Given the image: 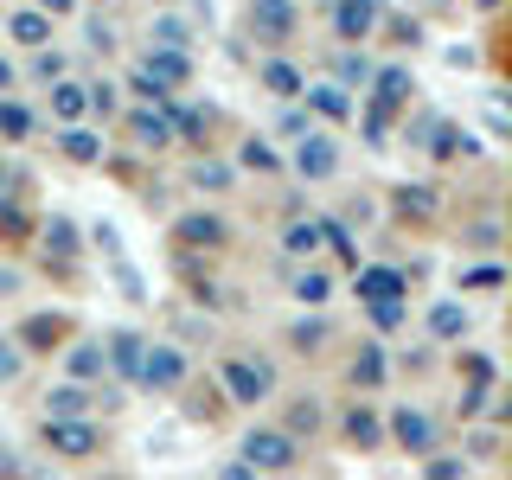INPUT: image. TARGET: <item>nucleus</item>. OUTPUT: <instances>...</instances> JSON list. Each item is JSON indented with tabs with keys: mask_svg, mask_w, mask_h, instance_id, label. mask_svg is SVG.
<instances>
[{
	"mask_svg": "<svg viewBox=\"0 0 512 480\" xmlns=\"http://www.w3.org/2000/svg\"><path fill=\"white\" fill-rule=\"evenodd\" d=\"M474 7H487V13H493V7H500V0H474Z\"/></svg>",
	"mask_w": 512,
	"mask_h": 480,
	"instance_id": "13d9d810",
	"label": "nucleus"
},
{
	"mask_svg": "<svg viewBox=\"0 0 512 480\" xmlns=\"http://www.w3.org/2000/svg\"><path fill=\"white\" fill-rule=\"evenodd\" d=\"M128 141H135V148H173L167 109H135V116H128Z\"/></svg>",
	"mask_w": 512,
	"mask_h": 480,
	"instance_id": "9d476101",
	"label": "nucleus"
},
{
	"mask_svg": "<svg viewBox=\"0 0 512 480\" xmlns=\"http://www.w3.org/2000/svg\"><path fill=\"white\" fill-rule=\"evenodd\" d=\"M314 429H320V404L308 397V404H295V410H288V429H282V436L295 442V436H314Z\"/></svg>",
	"mask_w": 512,
	"mask_h": 480,
	"instance_id": "72a5a7b5",
	"label": "nucleus"
},
{
	"mask_svg": "<svg viewBox=\"0 0 512 480\" xmlns=\"http://www.w3.org/2000/svg\"><path fill=\"white\" fill-rule=\"evenodd\" d=\"M282 135L301 141V135H308V116H295V109H288V116H282Z\"/></svg>",
	"mask_w": 512,
	"mask_h": 480,
	"instance_id": "3c124183",
	"label": "nucleus"
},
{
	"mask_svg": "<svg viewBox=\"0 0 512 480\" xmlns=\"http://www.w3.org/2000/svg\"><path fill=\"white\" fill-rule=\"evenodd\" d=\"M256 84H263L269 96H282V103H295V96H301V90H308V77H301V71H295V64H288V58H269V64H263V71H256Z\"/></svg>",
	"mask_w": 512,
	"mask_h": 480,
	"instance_id": "2eb2a0df",
	"label": "nucleus"
},
{
	"mask_svg": "<svg viewBox=\"0 0 512 480\" xmlns=\"http://www.w3.org/2000/svg\"><path fill=\"white\" fill-rule=\"evenodd\" d=\"M45 448H52V455L84 461V455H96V448H103V436H96L90 423H45Z\"/></svg>",
	"mask_w": 512,
	"mask_h": 480,
	"instance_id": "1a4fd4ad",
	"label": "nucleus"
},
{
	"mask_svg": "<svg viewBox=\"0 0 512 480\" xmlns=\"http://www.w3.org/2000/svg\"><path fill=\"white\" fill-rule=\"evenodd\" d=\"M218 480H263V474H250V468H244V461H231V468H224Z\"/></svg>",
	"mask_w": 512,
	"mask_h": 480,
	"instance_id": "5fc2aeb1",
	"label": "nucleus"
},
{
	"mask_svg": "<svg viewBox=\"0 0 512 480\" xmlns=\"http://www.w3.org/2000/svg\"><path fill=\"white\" fill-rule=\"evenodd\" d=\"M39 250H45V256H58V263H71V256H77V224H71V218H45Z\"/></svg>",
	"mask_w": 512,
	"mask_h": 480,
	"instance_id": "412c9836",
	"label": "nucleus"
},
{
	"mask_svg": "<svg viewBox=\"0 0 512 480\" xmlns=\"http://www.w3.org/2000/svg\"><path fill=\"white\" fill-rule=\"evenodd\" d=\"M244 468H250V474H282V468H295V442H288L282 429H250V436H244Z\"/></svg>",
	"mask_w": 512,
	"mask_h": 480,
	"instance_id": "f03ea898",
	"label": "nucleus"
},
{
	"mask_svg": "<svg viewBox=\"0 0 512 480\" xmlns=\"http://www.w3.org/2000/svg\"><path fill=\"white\" fill-rule=\"evenodd\" d=\"M372 26H378V0H340L333 7V39L346 45H359V39H372Z\"/></svg>",
	"mask_w": 512,
	"mask_h": 480,
	"instance_id": "423d86ee",
	"label": "nucleus"
},
{
	"mask_svg": "<svg viewBox=\"0 0 512 480\" xmlns=\"http://www.w3.org/2000/svg\"><path fill=\"white\" fill-rule=\"evenodd\" d=\"M58 333H64V320H58V314H32L26 327H20V340H58Z\"/></svg>",
	"mask_w": 512,
	"mask_h": 480,
	"instance_id": "58836bf2",
	"label": "nucleus"
},
{
	"mask_svg": "<svg viewBox=\"0 0 512 480\" xmlns=\"http://www.w3.org/2000/svg\"><path fill=\"white\" fill-rule=\"evenodd\" d=\"M141 384H148V391H180L186 384V359L173 346H148L141 352V372H135Z\"/></svg>",
	"mask_w": 512,
	"mask_h": 480,
	"instance_id": "39448f33",
	"label": "nucleus"
},
{
	"mask_svg": "<svg viewBox=\"0 0 512 480\" xmlns=\"http://www.w3.org/2000/svg\"><path fill=\"white\" fill-rule=\"evenodd\" d=\"M0 295H20V269H7V263H0Z\"/></svg>",
	"mask_w": 512,
	"mask_h": 480,
	"instance_id": "864d4df0",
	"label": "nucleus"
},
{
	"mask_svg": "<svg viewBox=\"0 0 512 480\" xmlns=\"http://www.w3.org/2000/svg\"><path fill=\"white\" fill-rule=\"evenodd\" d=\"M52 116H58L64 128H77V122H84V116H90L84 84H58V90H52Z\"/></svg>",
	"mask_w": 512,
	"mask_h": 480,
	"instance_id": "a878e982",
	"label": "nucleus"
},
{
	"mask_svg": "<svg viewBox=\"0 0 512 480\" xmlns=\"http://www.w3.org/2000/svg\"><path fill=\"white\" fill-rule=\"evenodd\" d=\"M282 250H288V256H314V250H320V224H314V218L288 224V231H282Z\"/></svg>",
	"mask_w": 512,
	"mask_h": 480,
	"instance_id": "cd10ccee",
	"label": "nucleus"
},
{
	"mask_svg": "<svg viewBox=\"0 0 512 480\" xmlns=\"http://www.w3.org/2000/svg\"><path fill=\"white\" fill-rule=\"evenodd\" d=\"M58 148H64V160H77V167H96V160H103V141H96L90 128H64Z\"/></svg>",
	"mask_w": 512,
	"mask_h": 480,
	"instance_id": "b1692460",
	"label": "nucleus"
},
{
	"mask_svg": "<svg viewBox=\"0 0 512 480\" xmlns=\"http://www.w3.org/2000/svg\"><path fill=\"white\" fill-rule=\"evenodd\" d=\"M429 333H436V340H461V333H468V308H461V301H436V308H429Z\"/></svg>",
	"mask_w": 512,
	"mask_h": 480,
	"instance_id": "393cba45",
	"label": "nucleus"
},
{
	"mask_svg": "<svg viewBox=\"0 0 512 480\" xmlns=\"http://www.w3.org/2000/svg\"><path fill=\"white\" fill-rule=\"evenodd\" d=\"M352 384H365V391L384 384V352L378 346H359V359H352Z\"/></svg>",
	"mask_w": 512,
	"mask_h": 480,
	"instance_id": "c85d7f7f",
	"label": "nucleus"
},
{
	"mask_svg": "<svg viewBox=\"0 0 512 480\" xmlns=\"http://www.w3.org/2000/svg\"><path fill=\"white\" fill-rule=\"evenodd\" d=\"M192 186H212V192H224V186H231V167H218V160H199V167H192Z\"/></svg>",
	"mask_w": 512,
	"mask_h": 480,
	"instance_id": "ea45409f",
	"label": "nucleus"
},
{
	"mask_svg": "<svg viewBox=\"0 0 512 480\" xmlns=\"http://www.w3.org/2000/svg\"><path fill=\"white\" fill-rule=\"evenodd\" d=\"M429 135H436V141H429V154H436V160H455V154H480V141L468 135V128H455V122H436Z\"/></svg>",
	"mask_w": 512,
	"mask_h": 480,
	"instance_id": "aec40b11",
	"label": "nucleus"
},
{
	"mask_svg": "<svg viewBox=\"0 0 512 480\" xmlns=\"http://www.w3.org/2000/svg\"><path fill=\"white\" fill-rule=\"evenodd\" d=\"M218 378H224V397H231V404H263V397L276 391V365L269 359H224Z\"/></svg>",
	"mask_w": 512,
	"mask_h": 480,
	"instance_id": "f257e3e1",
	"label": "nucleus"
},
{
	"mask_svg": "<svg viewBox=\"0 0 512 480\" xmlns=\"http://www.w3.org/2000/svg\"><path fill=\"white\" fill-rule=\"evenodd\" d=\"M0 186H7V167H0Z\"/></svg>",
	"mask_w": 512,
	"mask_h": 480,
	"instance_id": "bf43d9fd",
	"label": "nucleus"
},
{
	"mask_svg": "<svg viewBox=\"0 0 512 480\" xmlns=\"http://www.w3.org/2000/svg\"><path fill=\"white\" fill-rule=\"evenodd\" d=\"M295 26H301L295 0H250V32L263 45H288V39H295Z\"/></svg>",
	"mask_w": 512,
	"mask_h": 480,
	"instance_id": "7ed1b4c3",
	"label": "nucleus"
},
{
	"mask_svg": "<svg viewBox=\"0 0 512 480\" xmlns=\"http://www.w3.org/2000/svg\"><path fill=\"white\" fill-rule=\"evenodd\" d=\"M372 320H378V327H397V320H404V301H384V308H372Z\"/></svg>",
	"mask_w": 512,
	"mask_h": 480,
	"instance_id": "09e8293b",
	"label": "nucleus"
},
{
	"mask_svg": "<svg viewBox=\"0 0 512 480\" xmlns=\"http://www.w3.org/2000/svg\"><path fill=\"white\" fill-rule=\"evenodd\" d=\"M295 173H301V180H333V173H340V148H333V135L308 128V135L295 141Z\"/></svg>",
	"mask_w": 512,
	"mask_h": 480,
	"instance_id": "20e7f679",
	"label": "nucleus"
},
{
	"mask_svg": "<svg viewBox=\"0 0 512 480\" xmlns=\"http://www.w3.org/2000/svg\"><path fill=\"white\" fill-rule=\"evenodd\" d=\"M90 45H96V52H116V26H109L103 13H96V20H90Z\"/></svg>",
	"mask_w": 512,
	"mask_h": 480,
	"instance_id": "c03bdc74",
	"label": "nucleus"
},
{
	"mask_svg": "<svg viewBox=\"0 0 512 480\" xmlns=\"http://www.w3.org/2000/svg\"><path fill=\"white\" fill-rule=\"evenodd\" d=\"M365 135H372V148H391V141H384V135H391V116L372 109V103H365Z\"/></svg>",
	"mask_w": 512,
	"mask_h": 480,
	"instance_id": "a19ab883",
	"label": "nucleus"
},
{
	"mask_svg": "<svg viewBox=\"0 0 512 480\" xmlns=\"http://www.w3.org/2000/svg\"><path fill=\"white\" fill-rule=\"evenodd\" d=\"M96 372H103V346H96V340H77L71 346V378H96Z\"/></svg>",
	"mask_w": 512,
	"mask_h": 480,
	"instance_id": "2f4dec72",
	"label": "nucleus"
},
{
	"mask_svg": "<svg viewBox=\"0 0 512 480\" xmlns=\"http://www.w3.org/2000/svg\"><path fill=\"white\" fill-rule=\"evenodd\" d=\"M0 135H7V141H26L32 135V109L26 103H0Z\"/></svg>",
	"mask_w": 512,
	"mask_h": 480,
	"instance_id": "7c9ffc66",
	"label": "nucleus"
},
{
	"mask_svg": "<svg viewBox=\"0 0 512 480\" xmlns=\"http://www.w3.org/2000/svg\"><path fill=\"white\" fill-rule=\"evenodd\" d=\"M429 480H461V461L455 455H429Z\"/></svg>",
	"mask_w": 512,
	"mask_h": 480,
	"instance_id": "a18cd8bd",
	"label": "nucleus"
},
{
	"mask_svg": "<svg viewBox=\"0 0 512 480\" xmlns=\"http://www.w3.org/2000/svg\"><path fill=\"white\" fill-rule=\"evenodd\" d=\"M0 237H26V212H13V205H0Z\"/></svg>",
	"mask_w": 512,
	"mask_h": 480,
	"instance_id": "de8ad7c7",
	"label": "nucleus"
},
{
	"mask_svg": "<svg viewBox=\"0 0 512 480\" xmlns=\"http://www.w3.org/2000/svg\"><path fill=\"white\" fill-rule=\"evenodd\" d=\"M320 340H327V320H301V327L288 333V346H295V352H320Z\"/></svg>",
	"mask_w": 512,
	"mask_h": 480,
	"instance_id": "e433bc0d",
	"label": "nucleus"
},
{
	"mask_svg": "<svg viewBox=\"0 0 512 480\" xmlns=\"http://www.w3.org/2000/svg\"><path fill=\"white\" fill-rule=\"evenodd\" d=\"M391 442L404 448V455H436V423H429L423 410H410V404H404V410L391 416Z\"/></svg>",
	"mask_w": 512,
	"mask_h": 480,
	"instance_id": "0eeeda50",
	"label": "nucleus"
},
{
	"mask_svg": "<svg viewBox=\"0 0 512 480\" xmlns=\"http://www.w3.org/2000/svg\"><path fill=\"white\" fill-rule=\"evenodd\" d=\"M224 218H212V212H186L180 224H173V244L180 250H224Z\"/></svg>",
	"mask_w": 512,
	"mask_h": 480,
	"instance_id": "6e6552de",
	"label": "nucleus"
},
{
	"mask_svg": "<svg viewBox=\"0 0 512 480\" xmlns=\"http://www.w3.org/2000/svg\"><path fill=\"white\" fill-rule=\"evenodd\" d=\"M128 90H135V96H141V103H173V90H160V84H154V77H148V71H141V64H135V71H128Z\"/></svg>",
	"mask_w": 512,
	"mask_h": 480,
	"instance_id": "4c0bfd02",
	"label": "nucleus"
},
{
	"mask_svg": "<svg viewBox=\"0 0 512 480\" xmlns=\"http://www.w3.org/2000/svg\"><path fill=\"white\" fill-rule=\"evenodd\" d=\"M32 77H52V84H58V77H64V58L58 52H32Z\"/></svg>",
	"mask_w": 512,
	"mask_h": 480,
	"instance_id": "79ce46f5",
	"label": "nucleus"
},
{
	"mask_svg": "<svg viewBox=\"0 0 512 480\" xmlns=\"http://www.w3.org/2000/svg\"><path fill=\"white\" fill-rule=\"evenodd\" d=\"M301 96H308V103H314V109H320L327 122H346V116H352V96H346L340 84H308Z\"/></svg>",
	"mask_w": 512,
	"mask_h": 480,
	"instance_id": "5701e85b",
	"label": "nucleus"
},
{
	"mask_svg": "<svg viewBox=\"0 0 512 480\" xmlns=\"http://www.w3.org/2000/svg\"><path fill=\"white\" fill-rule=\"evenodd\" d=\"M397 212H404V218H436V186H423V180H416V186H397Z\"/></svg>",
	"mask_w": 512,
	"mask_h": 480,
	"instance_id": "bb28decb",
	"label": "nucleus"
},
{
	"mask_svg": "<svg viewBox=\"0 0 512 480\" xmlns=\"http://www.w3.org/2000/svg\"><path fill=\"white\" fill-rule=\"evenodd\" d=\"M109 269H116V288H122L128 301H154V295H148V282H141V269L128 263V256H116V263H109Z\"/></svg>",
	"mask_w": 512,
	"mask_h": 480,
	"instance_id": "473e14b6",
	"label": "nucleus"
},
{
	"mask_svg": "<svg viewBox=\"0 0 512 480\" xmlns=\"http://www.w3.org/2000/svg\"><path fill=\"white\" fill-rule=\"evenodd\" d=\"M84 410H90L84 384H58V391H45V423H84Z\"/></svg>",
	"mask_w": 512,
	"mask_h": 480,
	"instance_id": "ddd939ff",
	"label": "nucleus"
},
{
	"mask_svg": "<svg viewBox=\"0 0 512 480\" xmlns=\"http://www.w3.org/2000/svg\"><path fill=\"white\" fill-rule=\"evenodd\" d=\"M288 295H295L301 308H320V301L333 295V276L327 269H295V276H288Z\"/></svg>",
	"mask_w": 512,
	"mask_h": 480,
	"instance_id": "6ab92c4d",
	"label": "nucleus"
},
{
	"mask_svg": "<svg viewBox=\"0 0 512 480\" xmlns=\"http://www.w3.org/2000/svg\"><path fill=\"white\" fill-rule=\"evenodd\" d=\"M244 167H256V173H276V167H282V154L269 148L263 135H250V141H244Z\"/></svg>",
	"mask_w": 512,
	"mask_h": 480,
	"instance_id": "f704fd0d",
	"label": "nucleus"
},
{
	"mask_svg": "<svg viewBox=\"0 0 512 480\" xmlns=\"http://www.w3.org/2000/svg\"><path fill=\"white\" fill-rule=\"evenodd\" d=\"M333 71H340V90L346 84H372V58H365V52H340V58H333Z\"/></svg>",
	"mask_w": 512,
	"mask_h": 480,
	"instance_id": "c756f323",
	"label": "nucleus"
},
{
	"mask_svg": "<svg viewBox=\"0 0 512 480\" xmlns=\"http://www.w3.org/2000/svg\"><path fill=\"white\" fill-rule=\"evenodd\" d=\"M186 7H192V13H205V20H212V0H186Z\"/></svg>",
	"mask_w": 512,
	"mask_h": 480,
	"instance_id": "4d7b16f0",
	"label": "nucleus"
},
{
	"mask_svg": "<svg viewBox=\"0 0 512 480\" xmlns=\"http://www.w3.org/2000/svg\"><path fill=\"white\" fill-rule=\"evenodd\" d=\"M404 295V276L397 269H359V301H372V308H384V301Z\"/></svg>",
	"mask_w": 512,
	"mask_h": 480,
	"instance_id": "a211bd4d",
	"label": "nucleus"
},
{
	"mask_svg": "<svg viewBox=\"0 0 512 480\" xmlns=\"http://www.w3.org/2000/svg\"><path fill=\"white\" fill-rule=\"evenodd\" d=\"M148 39L160 45V52H192V45H199V32H192V20H180V13H154V20H148Z\"/></svg>",
	"mask_w": 512,
	"mask_h": 480,
	"instance_id": "9b49d317",
	"label": "nucleus"
},
{
	"mask_svg": "<svg viewBox=\"0 0 512 480\" xmlns=\"http://www.w3.org/2000/svg\"><path fill=\"white\" fill-rule=\"evenodd\" d=\"M320 237H327V244H333V250H340V256H346V263H359V244H352V231H346V224H340V218H320Z\"/></svg>",
	"mask_w": 512,
	"mask_h": 480,
	"instance_id": "c9c22d12",
	"label": "nucleus"
},
{
	"mask_svg": "<svg viewBox=\"0 0 512 480\" xmlns=\"http://www.w3.org/2000/svg\"><path fill=\"white\" fill-rule=\"evenodd\" d=\"M0 90H13V64L7 58H0Z\"/></svg>",
	"mask_w": 512,
	"mask_h": 480,
	"instance_id": "6e6d98bb",
	"label": "nucleus"
},
{
	"mask_svg": "<svg viewBox=\"0 0 512 480\" xmlns=\"http://www.w3.org/2000/svg\"><path fill=\"white\" fill-rule=\"evenodd\" d=\"M141 71H148L160 90H173V84H186V77H192V58H186V52H160V45H148Z\"/></svg>",
	"mask_w": 512,
	"mask_h": 480,
	"instance_id": "4468645a",
	"label": "nucleus"
},
{
	"mask_svg": "<svg viewBox=\"0 0 512 480\" xmlns=\"http://www.w3.org/2000/svg\"><path fill=\"white\" fill-rule=\"evenodd\" d=\"M7 32L26 45V52H45V45H52V20H45L39 7H20V13L7 20Z\"/></svg>",
	"mask_w": 512,
	"mask_h": 480,
	"instance_id": "dca6fc26",
	"label": "nucleus"
},
{
	"mask_svg": "<svg viewBox=\"0 0 512 480\" xmlns=\"http://www.w3.org/2000/svg\"><path fill=\"white\" fill-rule=\"evenodd\" d=\"M20 378V352H13V340H0V384Z\"/></svg>",
	"mask_w": 512,
	"mask_h": 480,
	"instance_id": "49530a36",
	"label": "nucleus"
},
{
	"mask_svg": "<svg viewBox=\"0 0 512 480\" xmlns=\"http://www.w3.org/2000/svg\"><path fill=\"white\" fill-rule=\"evenodd\" d=\"M346 442H352V448H378V442H384V423H378V410L352 404V410H346Z\"/></svg>",
	"mask_w": 512,
	"mask_h": 480,
	"instance_id": "4be33fe9",
	"label": "nucleus"
},
{
	"mask_svg": "<svg viewBox=\"0 0 512 480\" xmlns=\"http://www.w3.org/2000/svg\"><path fill=\"white\" fill-rule=\"evenodd\" d=\"M468 455H480V461L500 455V436H493V429H487V436H474V442H468Z\"/></svg>",
	"mask_w": 512,
	"mask_h": 480,
	"instance_id": "8fccbe9b",
	"label": "nucleus"
},
{
	"mask_svg": "<svg viewBox=\"0 0 512 480\" xmlns=\"http://www.w3.org/2000/svg\"><path fill=\"white\" fill-rule=\"evenodd\" d=\"M71 7H77V0H39V13H45V20H64Z\"/></svg>",
	"mask_w": 512,
	"mask_h": 480,
	"instance_id": "603ef678",
	"label": "nucleus"
},
{
	"mask_svg": "<svg viewBox=\"0 0 512 480\" xmlns=\"http://www.w3.org/2000/svg\"><path fill=\"white\" fill-rule=\"evenodd\" d=\"M372 90H378V96H372V109H384V116H391V109H404V103H410V90H416V84H410L404 64H391V71H372Z\"/></svg>",
	"mask_w": 512,
	"mask_h": 480,
	"instance_id": "f8f14e48",
	"label": "nucleus"
},
{
	"mask_svg": "<svg viewBox=\"0 0 512 480\" xmlns=\"http://www.w3.org/2000/svg\"><path fill=\"white\" fill-rule=\"evenodd\" d=\"M500 282H506V269H493V263H487V269H468V276H461V288H500Z\"/></svg>",
	"mask_w": 512,
	"mask_h": 480,
	"instance_id": "37998d69",
	"label": "nucleus"
},
{
	"mask_svg": "<svg viewBox=\"0 0 512 480\" xmlns=\"http://www.w3.org/2000/svg\"><path fill=\"white\" fill-rule=\"evenodd\" d=\"M141 352H148V340H141V333H128V327H122V333H109V352H103V359L116 365L122 378H135V372H141Z\"/></svg>",
	"mask_w": 512,
	"mask_h": 480,
	"instance_id": "f3484780",
	"label": "nucleus"
}]
</instances>
